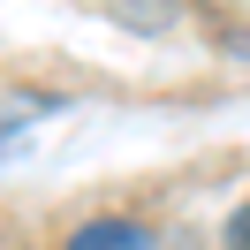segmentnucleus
Here are the masks:
<instances>
[{
    "label": "nucleus",
    "instance_id": "nucleus-1",
    "mask_svg": "<svg viewBox=\"0 0 250 250\" xmlns=\"http://www.w3.org/2000/svg\"><path fill=\"white\" fill-rule=\"evenodd\" d=\"M61 250H159V243H152L144 220H114V212H106V220H83Z\"/></svg>",
    "mask_w": 250,
    "mask_h": 250
},
{
    "label": "nucleus",
    "instance_id": "nucleus-2",
    "mask_svg": "<svg viewBox=\"0 0 250 250\" xmlns=\"http://www.w3.org/2000/svg\"><path fill=\"white\" fill-rule=\"evenodd\" d=\"M106 16H114V23H129V31H174L182 0H106Z\"/></svg>",
    "mask_w": 250,
    "mask_h": 250
},
{
    "label": "nucleus",
    "instance_id": "nucleus-3",
    "mask_svg": "<svg viewBox=\"0 0 250 250\" xmlns=\"http://www.w3.org/2000/svg\"><path fill=\"white\" fill-rule=\"evenodd\" d=\"M220 243H228V250H250V205L228 212V235H220Z\"/></svg>",
    "mask_w": 250,
    "mask_h": 250
}]
</instances>
